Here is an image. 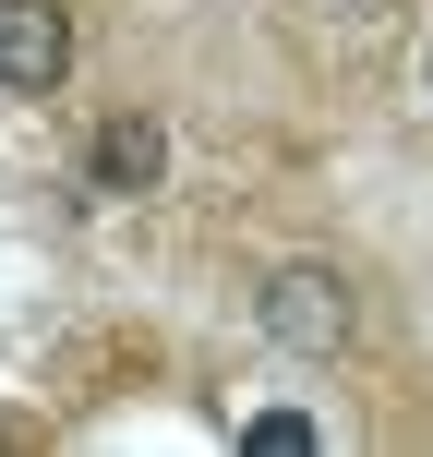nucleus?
<instances>
[{"mask_svg": "<svg viewBox=\"0 0 433 457\" xmlns=\"http://www.w3.org/2000/svg\"><path fill=\"white\" fill-rule=\"evenodd\" d=\"M169 181V133L145 109H121L109 133H96V193H157Z\"/></svg>", "mask_w": 433, "mask_h": 457, "instance_id": "nucleus-3", "label": "nucleus"}, {"mask_svg": "<svg viewBox=\"0 0 433 457\" xmlns=\"http://www.w3.org/2000/svg\"><path fill=\"white\" fill-rule=\"evenodd\" d=\"M421 72H433V61H421Z\"/></svg>", "mask_w": 433, "mask_h": 457, "instance_id": "nucleus-6", "label": "nucleus"}, {"mask_svg": "<svg viewBox=\"0 0 433 457\" xmlns=\"http://www.w3.org/2000/svg\"><path fill=\"white\" fill-rule=\"evenodd\" d=\"M325 12H349V24H386V12H397V0H325Z\"/></svg>", "mask_w": 433, "mask_h": 457, "instance_id": "nucleus-5", "label": "nucleus"}, {"mask_svg": "<svg viewBox=\"0 0 433 457\" xmlns=\"http://www.w3.org/2000/svg\"><path fill=\"white\" fill-rule=\"evenodd\" d=\"M241 445H265V457H301V445H313V421H301V410H265Z\"/></svg>", "mask_w": 433, "mask_h": 457, "instance_id": "nucleus-4", "label": "nucleus"}, {"mask_svg": "<svg viewBox=\"0 0 433 457\" xmlns=\"http://www.w3.org/2000/svg\"><path fill=\"white\" fill-rule=\"evenodd\" d=\"M253 325H265L277 349H301V361H337L349 325H362V301H349L337 265H313V253H301V265H277L265 289H253Z\"/></svg>", "mask_w": 433, "mask_h": 457, "instance_id": "nucleus-1", "label": "nucleus"}, {"mask_svg": "<svg viewBox=\"0 0 433 457\" xmlns=\"http://www.w3.org/2000/svg\"><path fill=\"white\" fill-rule=\"evenodd\" d=\"M72 72V0H0V96H61Z\"/></svg>", "mask_w": 433, "mask_h": 457, "instance_id": "nucleus-2", "label": "nucleus"}]
</instances>
